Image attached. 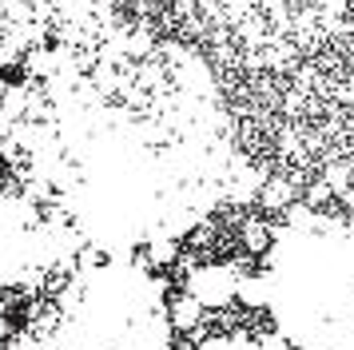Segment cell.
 <instances>
[{
    "label": "cell",
    "instance_id": "1",
    "mask_svg": "<svg viewBox=\"0 0 354 350\" xmlns=\"http://www.w3.org/2000/svg\"><path fill=\"white\" fill-rule=\"evenodd\" d=\"M24 4L32 8V4H44V0H0V8H24Z\"/></svg>",
    "mask_w": 354,
    "mask_h": 350
}]
</instances>
